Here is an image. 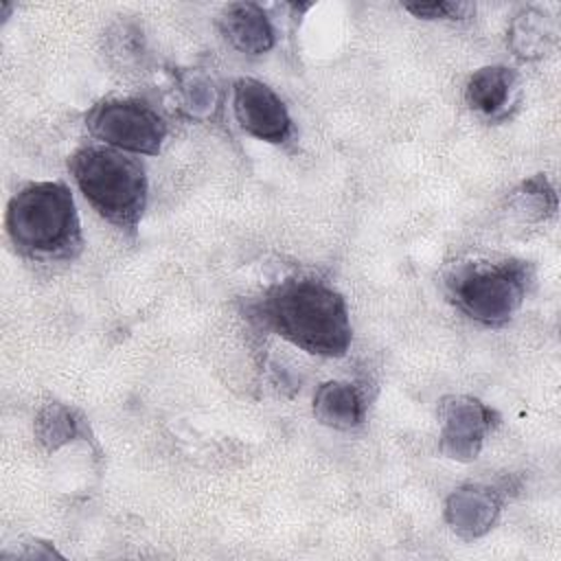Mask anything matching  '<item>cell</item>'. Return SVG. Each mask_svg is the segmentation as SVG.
I'll list each match as a JSON object with an SVG mask.
<instances>
[{
  "label": "cell",
  "instance_id": "cell-1",
  "mask_svg": "<svg viewBox=\"0 0 561 561\" xmlns=\"http://www.w3.org/2000/svg\"><path fill=\"white\" fill-rule=\"evenodd\" d=\"M256 313L267 329L311 355L342 357L353 340L344 296L318 278L291 276L272 285Z\"/></svg>",
  "mask_w": 561,
  "mask_h": 561
},
{
  "label": "cell",
  "instance_id": "cell-2",
  "mask_svg": "<svg viewBox=\"0 0 561 561\" xmlns=\"http://www.w3.org/2000/svg\"><path fill=\"white\" fill-rule=\"evenodd\" d=\"M4 228L13 248L31 261H72L83 250L75 197L64 182H31L15 191Z\"/></svg>",
  "mask_w": 561,
  "mask_h": 561
},
{
  "label": "cell",
  "instance_id": "cell-3",
  "mask_svg": "<svg viewBox=\"0 0 561 561\" xmlns=\"http://www.w3.org/2000/svg\"><path fill=\"white\" fill-rule=\"evenodd\" d=\"M68 171L105 221L136 230L147 206V173L136 158L107 145H83L68 158Z\"/></svg>",
  "mask_w": 561,
  "mask_h": 561
},
{
  "label": "cell",
  "instance_id": "cell-4",
  "mask_svg": "<svg viewBox=\"0 0 561 561\" xmlns=\"http://www.w3.org/2000/svg\"><path fill=\"white\" fill-rule=\"evenodd\" d=\"M533 283V265L522 259H476L445 274L449 302L484 327L506 324L522 307Z\"/></svg>",
  "mask_w": 561,
  "mask_h": 561
},
{
  "label": "cell",
  "instance_id": "cell-5",
  "mask_svg": "<svg viewBox=\"0 0 561 561\" xmlns=\"http://www.w3.org/2000/svg\"><path fill=\"white\" fill-rule=\"evenodd\" d=\"M88 131L118 151L156 156L167 138L164 118L138 99H103L85 114Z\"/></svg>",
  "mask_w": 561,
  "mask_h": 561
},
{
  "label": "cell",
  "instance_id": "cell-6",
  "mask_svg": "<svg viewBox=\"0 0 561 561\" xmlns=\"http://www.w3.org/2000/svg\"><path fill=\"white\" fill-rule=\"evenodd\" d=\"M438 449L443 456L471 462L478 458L486 434L500 423L497 412L469 394H447L438 403Z\"/></svg>",
  "mask_w": 561,
  "mask_h": 561
},
{
  "label": "cell",
  "instance_id": "cell-7",
  "mask_svg": "<svg viewBox=\"0 0 561 561\" xmlns=\"http://www.w3.org/2000/svg\"><path fill=\"white\" fill-rule=\"evenodd\" d=\"M232 112L239 127L259 140L278 145L291 136V116L283 99L259 79L241 77L234 81Z\"/></svg>",
  "mask_w": 561,
  "mask_h": 561
},
{
  "label": "cell",
  "instance_id": "cell-8",
  "mask_svg": "<svg viewBox=\"0 0 561 561\" xmlns=\"http://www.w3.org/2000/svg\"><path fill=\"white\" fill-rule=\"evenodd\" d=\"M502 495L486 484H467L456 489L445 504V519L451 530L465 539L489 533L500 515Z\"/></svg>",
  "mask_w": 561,
  "mask_h": 561
},
{
  "label": "cell",
  "instance_id": "cell-9",
  "mask_svg": "<svg viewBox=\"0 0 561 561\" xmlns=\"http://www.w3.org/2000/svg\"><path fill=\"white\" fill-rule=\"evenodd\" d=\"M467 105L489 121H502L519 101V75L508 66L478 68L465 85Z\"/></svg>",
  "mask_w": 561,
  "mask_h": 561
},
{
  "label": "cell",
  "instance_id": "cell-10",
  "mask_svg": "<svg viewBox=\"0 0 561 561\" xmlns=\"http://www.w3.org/2000/svg\"><path fill=\"white\" fill-rule=\"evenodd\" d=\"M219 31L232 48L245 55H263L276 42L267 13L254 2L228 4L219 15Z\"/></svg>",
  "mask_w": 561,
  "mask_h": 561
},
{
  "label": "cell",
  "instance_id": "cell-11",
  "mask_svg": "<svg viewBox=\"0 0 561 561\" xmlns=\"http://www.w3.org/2000/svg\"><path fill=\"white\" fill-rule=\"evenodd\" d=\"M313 416L333 430H355L366 416L364 394L351 381H324L313 392Z\"/></svg>",
  "mask_w": 561,
  "mask_h": 561
},
{
  "label": "cell",
  "instance_id": "cell-12",
  "mask_svg": "<svg viewBox=\"0 0 561 561\" xmlns=\"http://www.w3.org/2000/svg\"><path fill=\"white\" fill-rule=\"evenodd\" d=\"M557 39L554 22L539 9H524L508 28V46L522 59L543 57Z\"/></svg>",
  "mask_w": 561,
  "mask_h": 561
},
{
  "label": "cell",
  "instance_id": "cell-13",
  "mask_svg": "<svg viewBox=\"0 0 561 561\" xmlns=\"http://www.w3.org/2000/svg\"><path fill=\"white\" fill-rule=\"evenodd\" d=\"M83 434V416L64 403L44 405L35 419V436L48 451H55Z\"/></svg>",
  "mask_w": 561,
  "mask_h": 561
},
{
  "label": "cell",
  "instance_id": "cell-14",
  "mask_svg": "<svg viewBox=\"0 0 561 561\" xmlns=\"http://www.w3.org/2000/svg\"><path fill=\"white\" fill-rule=\"evenodd\" d=\"M513 202H515L517 210H522L528 219H546L557 210L554 188L541 173L522 182Z\"/></svg>",
  "mask_w": 561,
  "mask_h": 561
},
{
  "label": "cell",
  "instance_id": "cell-15",
  "mask_svg": "<svg viewBox=\"0 0 561 561\" xmlns=\"http://www.w3.org/2000/svg\"><path fill=\"white\" fill-rule=\"evenodd\" d=\"M405 11H410L416 18H423V20H460V18L469 15L471 4H467V2H419V4H405Z\"/></svg>",
  "mask_w": 561,
  "mask_h": 561
}]
</instances>
